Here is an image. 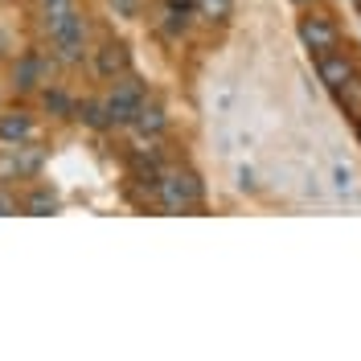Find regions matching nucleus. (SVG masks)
Instances as JSON below:
<instances>
[{
    "mask_svg": "<svg viewBox=\"0 0 361 361\" xmlns=\"http://www.w3.org/2000/svg\"><path fill=\"white\" fill-rule=\"evenodd\" d=\"M111 4L123 13V17H135V8H140V0H111Z\"/></svg>",
    "mask_w": 361,
    "mask_h": 361,
    "instance_id": "nucleus-17",
    "label": "nucleus"
},
{
    "mask_svg": "<svg viewBox=\"0 0 361 361\" xmlns=\"http://www.w3.org/2000/svg\"><path fill=\"white\" fill-rule=\"evenodd\" d=\"M78 119L87 123V128H94V132H107L115 119H111V111H107V103H94V99H87L82 107H78Z\"/></svg>",
    "mask_w": 361,
    "mask_h": 361,
    "instance_id": "nucleus-12",
    "label": "nucleus"
},
{
    "mask_svg": "<svg viewBox=\"0 0 361 361\" xmlns=\"http://www.w3.org/2000/svg\"><path fill=\"white\" fill-rule=\"evenodd\" d=\"M4 49H8V45H4V33H0V54H4Z\"/></svg>",
    "mask_w": 361,
    "mask_h": 361,
    "instance_id": "nucleus-19",
    "label": "nucleus"
},
{
    "mask_svg": "<svg viewBox=\"0 0 361 361\" xmlns=\"http://www.w3.org/2000/svg\"><path fill=\"white\" fill-rule=\"evenodd\" d=\"M132 66V54H128V45L123 42H107L99 54H94V70H99V78H123Z\"/></svg>",
    "mask_w": 361,
    "mask_h": 361,
    "instance_id": "nucleus-6",
    "label": "nucleus"
},
{
    "mask_svg": "<svg viewBox=\"0 0 361 361\" xmlns=\"http://www.w3.org/2000/svg\"><path fill=\"white\" fill-rule=\"evenodd\" d=\"M357 132H361V115H357Z\"/></svg>",
    "mask_w": 361,
    "mask_h": 361,
    "instance_id": "nucleus-21",
    "label": "nucleus"
},
{
    "mask_svg": "<svg viewBox=\"0 0 361 361\" xmlns=\"http://www.w3.org/2000/svg\"><path fill=\"white\" fill-rule=\"evenodd\" d=\"M316 74H320V82L329 90H345L353 78H357V62L353 58H345V54H320L316 58Z\"/></svg>",
    "mask_w": 361,
    "mask_h": 361,
    "instance_id": "nucleus-4",
    "label": "nucleus"
},
{
    "mask_svg": "<svg viewBox=\"0 0 361 361\" xmlns=\"http://www.w3.org/2000/svg\"><path fill=\"white\" fill-rule=\"evenodd\" d=\"M193 0H164V33H185L193 21Z\"/></svg>",
    "mask_w": 361,
    "mask_h": 361,
    "instance_id": "nucleus-10",
    "label": "nucleus"
},
{
    "mask_svg": "<svg viewBox=\"0 0 361 361\" xmlns=\"http://www.w3.org/2000/svg\"><path fill=\"white\" fill-rule=\"evenodd\" d=\"M0 214H17V197H8V193H0Z\"/></svg>",
    "mask_w": 361,
    "mask_h": 361,
    "instance_id": "nucleus-18",
    "label": "nucleus"
},
{
    "mask_svg": "<svg viewBox=\"0 0 361 361\" xmlns=\"http://www.w3.org/2000/svg\"><path fill=\"white\" fill-rule=\"evenodd\" d=\"M45 78V62L37 58V54H25V58H17V70H13V82H17V90H37Z\"/></svg>",
    "mask_w": 361,
    "mask_h": 361,
    "instance_id": "nucleus-9",
    "label": "nucleus"
},
{
    "mask_svg": "<svg viewBox=\"0 0 361 361\" xmlns=\"http://www.w3.org/2000/svg\"><path fill=\"white\" fill-rule=\"evenodd\" d=\"M58 209V197L49 193V189H33L29 197H25V214H33V218H45V214H54Z\"/></svg>",
    "mask_w": 361,
    "mask_h": 361,
    "instance_id": "nucleus-14",
    "label": "nucleus"
},
{
    "mask_svg": "<svg viewBox=\"0 0 361 361\" xmlns=\"http://www.w3.org/2000/svg\"><path fill=\"white\" fill-rule=\"evenodd\" d=\"M160 205L169 214H185V209H197L202 205V180L193 177L189 169H177V173H164L157 185Z\"/></svg>",
    "mask_w": 361,
    "mask_h": 361,
    "instance_id": "nucleus-1",
    "label": "nucleus"
},
{
    "mask_svg": "<svg viewBox=\"0 0 361 361\" xmlns=\"http://www.w3.org/2000/svg\"><path fill=\"white\" fill-rule=\"evenodd\" d=\"M49 42H54V54H58V62H82V42H87V21H82V13H74L62 29H54L49 33Z\"/></svg>",
    "mask_w": 361,
    "mask_h": 361,
    "instance_id": "nucleus-2",
    "label": "nucleus"
},
{
    "mask_svg": "<svg viewBox=\"0 0 361 361\" xmlns=\"http://www.w3.org/2000/svg\"><path fill=\"white\" fill-rule=\"evenodd\" d=\"M37 135V128H33V119L25 111H4L0 115V140H8V144H29Z\"/></svg>",
    "mask_w": 361,
    "mask_h": 361,
    "instance_id": "nucleus-8",
    "label": "nucleus"
},
{
    "mask_svg": "<svg viewBox=\"0 0 361 361\" xmlns=\"http://www.w3.org/2000/svg\"><path fill=\"white\" fill-rule=\"evenodd\" d=\"M193 4H197V13L205 21H226L234 13V0H193Z\"/></svg>",
    "mask_w": 361,
    "mask_h": 361,
    "instance_id": "nucleus-16",
    "label": "nucleus"
},
{
    "mask_svg": "<svg viewBox=\"0 0 361 361\" xmlns=\"http://www.w3.org/2000/svg\"><path fill=\"white\" fill-rule=\"evenodd\" d=\"M42 13H45V29L54 33V29H62V25H66L78 8H74V0H45Z\"/></svg>",
    "mask_w": 361,
    "mask_h": 361,
    "instance_id": "nucleus-13",
    "label": "nucleus"
},
{
    "mask_svg": "<svg viewBox=\"0 0 361 361\" xmlns=\"http://www.w3.org/2000/svg\"><path fill=\"white\" fill-rule=\"evenodd\" d=\"M37 169H42V152L25 144H13L8 157H0V177H33Z\"/></svg>",
    "mask_w": 361,
    "mask_h": 361,
    "instance_id": "nucleus-7",
    "label": "nucleus"
},
{
    "mask_svg": "<svg viewBox=\"0 0 361 361\" xmlns=\"http://www.w3.org/2000/svg\"><path fill=\"white\" fill-rule=\"evenodd\" d=\"M45 111L62 115V119H78V103L70 94H62V90H45Z\"/></svg>",
    "mask_w": 361,
    "mask_h": 361,
    "instance_id": "nucleus-15",
    "label": "nucleus"
},
{
    "mask_svg": "<svg viewBox=\"0 0 361 361\" xmlns=\"http://www.w3.org/2000/svg\"><path fill=\"white\" fill-rule=\"evenodd\" d=\"M300 42L320 58V54H333V49H337L341 33H337V25L329 21V17H304V21H300Z\"/></svg>",
    "mask_w": 361,
    "mask_h": 361,
    "instance_id": "nucleus-5",
    "label": "nucleus"
},
{
    "mask_svg": "<svg viewBox=\"0 0 361 361\" xmlns=\"http://www.w3.org/2000/svg\"><path fill=\"white\" fill-rule=\"evenodd\" d=\"M295 4H312V0H295Z\"/></svg>",
    "mask_w": 361,
    "mask_h": 361,
    "instance_id": "nucleus-20",
    "label": "nucleus"
},
{
    "mask_svg": "<svg viewBox=\"0 0 361 361\" xmlns=\"http://www.w3.org/2000/svg\"><path fill=\"white\" fill-rule=\"evenodd\" d=\"M140 103H144V87H140V78L123 74V78L115 82L111 99H107V111H111L115 123H132L135 111H140Z\"/></svg>",
    "mask_w": 361,
    "mask_h": 361,
    "instance_id": "nucleus-3",
    "label": "nucleus"
},
{
    "mask_svg": "<svg viewBox=\"0 0 361 361\" xmlns=\"http://www.w3.org/2000/svg\"><path fill=\"white\" fill-rule=\"evenodd\" d=\"M132 128L135 132H144V135H160L164 132V111H160L157 103H140V111H135V119H132Z\"/></svg>",
    "mask_w": 361,
    "mask_h": 361,
    "instance_id": "nucleus-11",
    "label": "nucleus"
}]
</instances>
